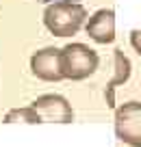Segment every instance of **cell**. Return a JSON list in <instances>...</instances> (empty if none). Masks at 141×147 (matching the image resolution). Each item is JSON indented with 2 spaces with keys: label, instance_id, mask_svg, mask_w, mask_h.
Wrapping results in <instances>:
<instances>
[{
  "label": "cell",
  "instance_id": "6da1fadb",
  "mask_svg": "<svg viewBox=\"0 0 141 147\" xmlns=\"http://www.w3.org/2000/svg\"><path fill=\"white\" fill-rule=\"evenodd\" d=\"M87 20V9L80 2L59 0L50 2L44 11V26L54 37H72L82 28Z\"/></svg>",
  "mask_w": 141,
  "mask_h": 147
},
{
  "label": "cell",
  "instance_id": "7a4b0ae2",
  "mask_svg": "<svg viewBox=\"0 0 141 147\" xmlns=\"http://www.w3.org/2000/svg\"><path fill=\"white\" fill-rule=\"evenodd\" d=\"M98 65V52L87 43H67L65 48H59V69L63 80H87L96 74Z\"/></svg>",
  "mask_w": 141,
  "mask_h": 147
},
{
  "label": "cell",
  "instance_id": "3957f363",
  "mask_svg": "<svg viewBox=\"0 0 141 147\" xmlns=\"http://www.w3.org/2000/svg\"><path fill=\"white\" fill-rule=\"evenodd\" d=\"M115 134L130 147H141V104L137 100L115 108Z\"/></svg>",
  "mask_w": 141,
  "mask_h": 147
},
{
  "label": "cell",
  "instance_id": "277c9868",
  "mask_svg": "<svg viewBox=\"0 0 141 147\" xmlns=\"http://www.w3.org/2000/svg\"><path fill=\"white\" fill-rule=\"evenodd\" d=\"M31 108L39 115L41 123H72L74 110L72 104L59 93H46L31 102Z\"/></svg>",
  "mask_w": 141,
  "mask_h": 147
},
{
  "label": "cell",
  "instance_id": "5b68a950",
  "mask_svg": "<svg viewBox=\"0 0 141 147\" xmlns=\"http://www.w3.org/2000/svg\"><path fill=\"white\" fill-rule=\"evenodd\" d=\"M31 74L44 82H59L63 80L59 69V48L48 46L37 50L31 56Z\"/></svg>",
  "mask_w": 141,
  "mask_h": 147
},
{
  "label": "cell",
  "instance_id": "8992f818",
  "mask_svg": "<svg viewBox=\"0 0 141 147\" xmlns=\"http://www.w3.org/2000/svg\"><path fill=\"white\" fill-rule=\"evenodd\" d=\"M85 30L89 35V39H93L96 43H113L115 41V13L113 9H98L96 13L87 18Z\"/></svg>",
  "mask_w": 141,
  "mask_h": 147
},
{
  "label": "cell",
  "instance_id": "52a82bcc",
  "mask_svg": "<svg viewBox=\"0 0 141 147\" xmlns=\"http://www.w3.org/2000/svg\"><path fill=\"white\" fill-rule=\"evenodd\" d=\"M115 56V78L109 82V87H106V104L109 106H115L113 104V91L117 84H124L128 78H130V61H128V56L124 54L122 50H115L113 52Z\"/></svg>",
  "mask_w": 141,
  "mask_h": 147
},
{
  "label": "cell",
  "instance_id": "ba28073f",
  "mask_svg": "<svg viewBox=\"0 0 141 147\" xmlns=\"http://www.w3.org/2000/svg\"><path fill=\"white\" fill-rule=\"evenodd\" d=\"M15 121H24V123H41L39 115L31 106H24V108H11L5 115V123H15Z\"/></svg>",
  "mask_w": 141,
  "mask_h": 147
},
{
  "label": "cell",
  "instance_id": "9c48e42d",
  "mask_svg": "<svg viewBox=\"0 0 141 147\" xmlns=\"http://www.w3.org/2000/svg\"><path fill=\"white\" fill-rule=\"evenodd\" d=\"M39 2H48L50 5V2H59V0H39ZM72 2H76V0H72Z\"/></svg>",
  "mask_w": 141,
  "mask_h": 147
}]
</instances>
